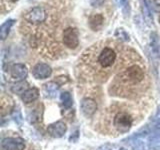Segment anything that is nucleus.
I'll list each match as a JSON object with an SVG mask.
<instances>
[{
	"mask_svg": "<svg viewBox=\"0 0 160 150\" xmlns=\"http://www.w3.org/2000/svg\"><path fill=\"white\" fill-rule=\"evenodd\" d=\"M11 1H13V2H17L18 0H11Z\"/></svg>",
	"mask_w": 160,
	"mask_h": 150,
	"instance_id": "obj_20",
	"label": "nucleus"
},
{
	"mask_svg": "<svg viewBox=\"0 0 160 150\" xmlns=\"http://www.w3.org/2000/svg\"><path fill=\"white\" fill-rule=\"evenodd\" d=\"M44 90L45 92L48 93V97H55L58 91V85L55 82H49L44 85Z\"/></svg>",
	"mask_w": 160,
	"mask_h": 150,
	"instance_id": "obj_15",
	"label": "nucleus"
},
{
	"mask_svg": "<svg viewBox=\"0 0 160 150\" xmlns=\"http://www.w3.org/2000/svg\"><path fill=\"white\" fill-rule=\"evenodd\" d=\"M10 74H11V77L16 79V80H22L27 76L28 74V70L24 64H14L13 66L10 69Z\"/></svg>",
	"mask_w": 160,
	"mask_h": 150,
	"instance_id": "obj_8",
	"label": "nucleus"
},
{
	"mask_svg": "<svg viewBox=\"0 0 160 150\" xmlns=\"http://www.w3.org/2000/svg\"><path fill=\"white\" fill-rule=\"evenodd\" d=\"M121 150H125V149H121Z\"/></svg>",
	"mask_w": 160,
	"mask_h": 150,
	"instance_id": "obj_22",
	"label": "nucleus"
},
{
	"mask_svg": "<svg viewBox=\"0 0 160 150\" xmlns=\"http://www.w3.org/2000/svg\"><path fill=\"white\" fill-rule=\"evenodd\" d=\"M140 3H141V11H142L145 22H146L148 25H152L153 24V15H152L151 7H150L148 1L147 0H141Z\"/></svg>",
	"mask_w": 160,
	"mask_h": 150,
	"instance_id": "obj_10",
	"label": "nucleus"
},
{
	"mask_svg": "<svg viewBox=\"0 0 160 150\" xmlns=\"http://www.w3.org/2000/svg\"><path fill=\"white\" fill-rule=\"evenodd\" d=\"M115 35H116L117 37H119V38H121V39H123V40H129V35L125 32V30H123L122 28L121 29H117V31H116V33H115Z\"/></svg>",
	"mask_w": 160,
	"mask_h": 150,
	"instance_id": "obj_18",
	"label": "nucleus"
},
{
	"mask_svg": "<svg viewBox=\"0 0 160 150\" xmlns=\"http://www.w3.org/2000/svg\"><path fill=\"white\" fill-rule=\"evenodd\" d=\"M39 96V92L36 88H29L28 90H26L22 95H21V99L22 101L25 103H31L33 101H35Z\"/></svg>",
	"mask_w": 160,
	"mask_h": 150,
	"instance_id": "obj_11",
	"label": "nucleus"
},
{
	"mask_svg": "<svg viewBox=\"0 0 160 150\" xmlns=\"http://www.w3.org/2000/svg\"><path fill=\"white\" fill-rule=\"evenodd\" d=\"M89 2H90V5H91V6L99 7V6H101V5L104 4L105 0H89Z\"/></svg>",
	"mask_w": 160,
	"mask_h": 150,
	"instance_id": "obj_19",
	"label": "nucleus"
},
{
	"mask_svg": "<svg viewBox=\"0 0 160 150\" xmlns=\"http://www.w3.org/2000/svg\"><path fill=\"white\" fill-rule=\"evenodd\" d=\"M24 141L20 138H5L1 142V150H24Z\"/></svg>",
	"mask_w": 160,
	"mask_h": 150,
	"instance_id": "obj_4",
	"label": "nucleus"
},
{
	"mask_svg": "<svg viewBox=\"0 0 160 150\" xmlns=\"http://www.w3.org/2000/svg\"><path fill=\"white\" fill-rule=\"evenodd\" d=\"M117 54L114 51V49L110 47H104L97 57V63L103 69H108L112 67L114 63L116 62Z\"/></svg>",
	"mask_w": 160,
	"mask_h": 150,
	"instance_id": "obj_2",
	"label": "nucleus"
},
{
	"mask_svg": "<svg viewBox=\"0 0 160 150\" xmlns=\"http://www.w3.org/2000/svg\"><path fill=\"white\" fill-rule=\"evenodd\" d=\"M159 22H160V17H159Z\"/></svg>",
	"mask_w": 160,
	"mask_h": 150,
	"instance_id": "obj_21",
	"label": "nucleus"
},
{
	"mask_svg": "<svg viewBox=\"0 0 160 150\" xmlns=\"http://www.w3.org/2000/svg\"><path fill=\"white\" fill-rule=\"evenodd\" d=\"M52 73V69L48 64L38 63L32 68V74L36 79H45L48 78Z\"/></svg>",
	"mask_w": 160,
	"mask_h": 150,
	"instance_id": "obj_5",
	"label": "nucleus"
},
{
	"mask_svg": "<svg viewBox=\"0 0 160 150\" xmlns=\"http://www.w3.org/2000/svg\"><path fill=\"white\" fill-rule=\"evenodd\" d=\"M26 19L31 23H41L46 19V12L42 7H34L27 13Z\"/></svg>",
	"mask_w": 160,
	"mask_h": 150,
	"instance_id": "obj_6",
	"label": "nucleus"
},
{
	"mask_svg": "<svg viewBox=\"0 0 160 150\" xmlns=\"http://www.w3.org/2000/svg\"><path fill=\"white\" fill-rule=\"evenodd\" d=\"M14 23H15L14 19H8L7 21H5L1 25V27H0V37H1L2 40L6 39V37L8 36V34L10 32V29H11Z\"/></svg>",
	"mask_w": 160,
	"mask_h": 150,
	"instance_id": "obj_12",
	"label": "nucleus"
},
{
	"mask_svg": "<svg viewBox=\"0 0 160 150\" xmlns=\"http://www.w3.org/2000/svg\"><path fill=\"white\" fill-rule=\"evenodd\" d=\"M28 83L26 81H19L17 83H15L13 86H11V91L13 93H16V94H23L26 90H28Z\"/></svg>",
	"mask_w": 160,
	"mask_h": 150,
	"instance_id": "obj_14",
	"label": "nucleus"
},
{
	"mask_svg": "<svg viewBox=\"0 0 160 150\" xmlns=\"http://www.w3.org/2000/svg\"><path fill=\"white\" fill-rule=\"evenodd\" d=\"M61 100H62V102H63V105H64V107H70L72 105V98L71 96H70V94L68 92H63L61 94Z\"/></svg>",
	"mask_w": 160,
	"mask_h": 150,
	"instance_id": "obj_17",
	"label": "nucleus"
},
{
	"mask_svg": "<svg viewBox=\"0 0 160 150\" xmlns=\"http://www.w3.org/2000/svg\"><path fill=\"white\" fill-rule=\"evenodd\" d=\"M82 110V113L85 115L86 117H90L96 112L97 110V103L95 100H93L92 98H84L81 101V105H80Z\"/></svg>",
	"mask_w": 160,
	"mask_h": 150,
	"instance_id": "obj_7",
	"label": "nucleus"
},
{
	"mask_svg": "<svg viewBox=\"0 0 160 150\" xmlns=\"http://www.w3.org/2000/svg\"><path fill=\"white\" fill-rule=\"evenodd\" d=\"M108 114L112 115L111 118V126L112 131H115L117 134H123L128 132L132 127L134 122V117L131 112L127 109L120 107L119 109L106 110Z\"/></svg>",
	"mask_w": 160,
	"mask_h": 150,
	"instance_id": "obj_1",
	"label": "nucleus"
},
{
	"mask_svg": "<svg viewBox=\"0 0 160 150\" xmlns=\"http://www.w3.org/2000/svg\"><path fill=\"white\" fill-rule=\"evenodd\" d=\"M103 16L100 14H95L93 16L90 17L89 20V24H90V27L94 30H97L98 28H100L102 26L103 24Z\"/></svg>",
	"mask_w": 160,
	"mask_h": 150,
	"instance_id": "obj_13",
	"label": "nucleus"
},
{
	"mask_svg": "<svg viewBox=\"0 0 160 150\" xmlns=\"http://www.w3.org/2000/svg\"><path fill=\"white\" fill-rule=\"evenodd\" d=\"M63 43L65 46H67L68 48H71V49L76 48L79 44L77 30L72 27L65 29L63 32Z\"/></svg>",
	"mask_w": 160,
	"mask_h": 150,
	"instance_id": "obj_3",
	"label": "nucleus"
},
{
	"mask_svg": "<svg viewBox=\"0 0 160 150\" xmlns=\"http://www.w3.org/2000/svg\"><path fill=\"white\" fill-rule=\"evenodd\" d=\"M47 131L53 137H61L66 132V125L62 121H58L54 124L49 125Z\"/></svg>",
	"mask_w": 160,
	"mask_h": 150,
	"instance_id": "obj_9",
	"label": "nucleus"
},
{
	"mask_svg": "<svg viewBox=\"0 0 160 150\" xmlns=\"http://www.w3.org/2000/svg\"><path fill=\"white\" fill-rule=\"evenodd\" d=\"M117 4L119 5V7H121L124 14L128 15L129 16V13H130V4H129V0H116Z\"/></svg>",
	"mask_w": 160,
	"mask_h": 150,
	"instance_id": "obj_16",
	"label": "nucleus"
}]
</instances>
